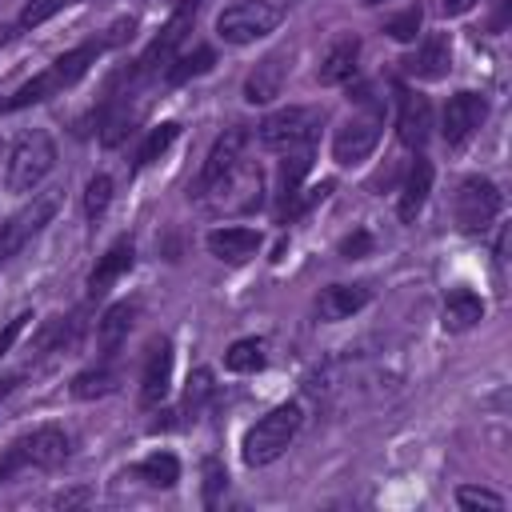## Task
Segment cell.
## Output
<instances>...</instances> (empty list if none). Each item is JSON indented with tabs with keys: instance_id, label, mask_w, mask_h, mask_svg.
<instances>
[{
	"instance_id": "31",
	"label": "cell",
	"mask_w": 512,
	"mask_h": 512,
	"mask_svg": "<svg viewBox=\"0 0 512 512\" xmlns=\"http://www.w3.org/2000/svg\"><path fill=\"white\" fill-rule=\"evenodd\" d=\"M420 24H424V8L420 4H408L400 16H392L388 24H384V32L392 36V40H400V44H408V40H416V32H420Z\"/></svg>"
},
{
	"instance_id": "32",
	"label": "cell",
	"mask_w": 512,
	"mask_h": 512,
	"mask_svg": "<svg viewBox=\"0 0 512 512\" xmlns=\"http://www.w3.org/2000/svg\"><path fill=\"white\" fill-rule=\"evenodd\" d=\"M456 504H460V508H488V512H500V508H504V496L492 492V488H480V484H460V488H456Z\"/></svg>"
},
{
	"instance_id": "16",
	"label": "cell",
	"mask_w": 512,
	"mask_h": 512,
	"mask_svg": "<svg viewBox=\"0 0 512 512\" xmlns=\"http://www.w3.org/2000/svg\"><path fill=\"white\" fill-rule=\"evenodd\" d=\"M396 136L404 148H424L432 136V104L420 92H400V116H396Z\"/></svg>"
},
{
	"instance_id": "11",
	"label": "cell",
	"mask_w": 512,
	"mask_h": 512,
	"mask_svg": "<svg viewBox=\"0 0 512 512\" xmlns=\"http://www.w3.org/2000/svg\"><path fill=\"white\" fill-rule=\"evenodd\" d=\"M488 120V100L480 96V92H456L448 104H444V144L448 148H464L476 132H480V124Z\"/></svg>"
},
{
	"instance_id": "28",
	"label": "cell",
	"mask_w": 512,
	"mask_h": 512,
	"mask_svg": "<svg viewBox=\"0 0 512 512\" xmlns=\"http://www.w3.org/2000/svg\"><path fill=\"white\" fill-rule=\"evenodd\" d=\"M308 168H312V144L288 148V160L280 164V196H284V200H288L292 192H300V180L308 176Z\"/></svg>"
},
{
	"instance_id": "37",
	"label": "cell",
	"mask_w": 512,
	"mask_h": 512,
	"mask_svg": "<svg viewBox=\"0 0 512 512\" xmlns=\"http://www.w3.org/2000/svg\"><path fill=\"white\" fill-rule=\"evenodd\" d=\"M92 492L88 488H68V492H56L52 496V508H76V504H88Z\"/></svg>"
},
{
	"instance_id": "1",
	"label": "cell",
	"mask_w": 512,
	"mask_h": 512,
	"mask_svg": "<svg viewBox=\"0 0 512 512\" xmlns=\"http://www.w3.org/2000/svg\"><path fill=\"white\" fill-rule=\"evenodd\" d=\"M300 424H304V408H300L296 400H284V404L268 408V412L244 432V444H240L244 464H248V468H264V464L280 460V456L288 452V444L296 440Z\"/></svg>"
},
{
	"instance_id": "35",
	"label": "cell",
	"mask_w": 512,
	"mask_h": 512,
	"mask_svg": "<svg viewBox=\"0 0 512 512\" xmlns=\"http://www.w3.org/2000/svg\"><path fill=\"white\" fill-rule=\"evenodd\" d=\"M224 488H228V472H224V464L216 456H208L204 460V504L216 508V500H220Z\"/></svg>"
},
{
	"instance_id": "24",
	"label": "cell",
	"mask_w": 512,
	"mask_h": 512,
	"mask_svg": "<svg viewBox=\"0 0 512 512\" xmlns=\"http://www.w3.org/2000/svg\"><path fill=\"white\" fill-rule=\"evenodd\" d=\"M116 384H120V376H116L112 360L104 356L96 368H84V372L72 380V396H76V400H96V396L116 392Z\"/></svg>"
},
{
	"instance_id": "17",
	"label": "cell",
	"mask_w": 512,
	"mask_h": 512,
	"mask_svg": "<svg viewBox=\"0 0 512 512\" xmlns=\"http://www.w3.org/2000/svg\"><path fill=\"white\" fill-rule=\"evenodd\" d=\"M356 60H360V36H352V32H344V36H336L332 44H328V52H324V60H320V68H316V80L320 84H348L352 76H356Z\"/></svg>"
},
{
	"instance_id": "20",
	"label": "cell",
	"mask_w": 512,
	"mask_h": 512,
	"mask_svg": "<svg viewBox=\"0 0 512 512\" xmlns=\"http://www.w3.org/2000/svg\"><path fill=\"white\" fill-rule=\"evenodd\" d=\"M100 52H108V44L96 36V40H84V44H76L72 52H64L60 60H52V68H48V76H52V84H56V92L60 88H72L92 64H96V56Z\"/></svg>"
},
{
	"instance_id": "22",
	"label": "cell",
	"mask_w": 512,
	"mask_h": 512,
	"mask_svg": "<svg viewBox=\"0 0 512 512\" xmlns=\"http://www.w3.org/2000/svg\"><path fill=\"white\" fill-rule=\"evenodd\" d=\"M480 320H484V300L476 292H468V288L448 292V300H444V328L448 332H468Z\"/></svg>"
},
{
	"instance_id": "33",
	"label": "cell",
	"mask_w": 512,
	"mask_h": 512,
	"mask_svg": "<svg viewBox=\"0 0 512 512\" xmlns=\"http://www.w3.org/2000/svg\"><path fill=\"white\" fill-rule=\"evenodd\" d=\"M212 396V372L208 368H196L192 376H188V392H184V412L188 416H196L200 408H204V400Z\"/></svg>"
},
{
	"instance_id": "36",
	"label": "cell",
	"mask_w": 512,
	"mask_h": 512,
	"mask_svg": "<svg viewBox=\"0 0 512 512\" xmlns=\"http://www.w3.org/2000/svg\"><path fill=\"white\" fill-rule=\"evenodd\" d=\"M28 320H32V312H20V316H12L4 328H0V356H8L12 352V344L24 336V328H28Z\"/></svg>"
},
{
	"instance_id": "30",
	"label": "cell",
	"mask_w": 512,
	"mask_h": 512,
	"mask_svg": "<svg viewBox=\"0 0 512 512\" xmlns=\"http://www.w3.org/2000/svg\"><path fill=\"white\" fill-rule=\"evenodd\" d=\"M108 204H112V176L96 172V176L84 184V212H88L92 220H100V216L108 212Z\"/></svg>"
},
{
	"instance_id": "41",
	"label": "cell",
	"mask_w": 512,
	"mask_h": 512,
	"mask_svg": "<svg viewBox=\"0 0 512 512\" xmlns=\"http://www.w3.org/2000/svg\"><path fill=\"white\" fill-rule=\"evenodd\" d=\"M364 4H384V0H364Z\"/></svg>"
},
{
	"instance_id": "9",
	"label": "cell",
	"mask_w": 512,
	"mask_h": 512,
	"mask_svg": "<svg viewBox=\"0 0 512 512\" xmlns=\"http://www.w3.org/2000/svg\"><path fill=\"white\" fill-rule=\"evenodd\" d=\"M244 148H248V128H244V124L224 128V132L212 140V148H208V156H204V164H200L196 196H208V192L244 160Z\"/></svg>"
},
{
	"instance_id": "39",
	"label": "cell",
	"mask_w": 512,
	"mask_h": 512,
	"mask_svg": "<svg viewBox=\"0 0 512 512\" xmlns=\"http://www.w3.org/2000/svg\"><path fill=\"white\" fill-rule=\"evenodd\" d=\"M476 4H480V0H440V12H444V16H464V12L476 8Z\"/></svg>"
},
{
	"instance_id": "13",
	"label": "cell",
	"mask_w": 512,
	"mask_h": 512,
	"mask_svg": "<svg viewBox=\"0 0 512 512\" xmlns=\"http://www.w3.org/2000/svg\"><path fill=\"white\" fill-rule=\"evenodd\" d=\"M168 392H172V344L152 340L144 356V372H140V404L156 408L168 400Z\"/></svg>"
},
{
	"instance_id": "7",
	"label": "cell",
	"mask_w": 512,
	"mask_h": 512,
	"mask_svg": "<svg viewBox=\"0 0 512 512\" xmlns=\"http://www.w3.org/2000/svg\"><path fill=\"white\" fill-rule=\"evenodd\" d=\"M452 208H456V224L464 232H484L500 216L504 196L488 176H464L460 188H456V204Z\"/></svg>"
},
{
	"instance_id": "38",
	"label": "cell",
	"mask_w": 512,
	"mask_h": 512,
	"mask_svg": "<svg viewBox=\"0 0 512 512\" xmlns=\"http://www.w3.org/2000/svg\"><path fill=\"white\" fill-rule=\"evenodd\" d=\"M372 248V240H368V232H356V236H348V240H340V256L344 260H352V256H360V252H368Z\"/></svg>"
},
{
	"instance_id": "25",
	"label": "cell",
	"mask_w": 512,
	"mask_h": 512,
	"mask_svg": "<svg viewBox=\"0 0 512 512\" xmlns=\"http://www.w3.org/2000/svg\"><path fill=\"white\" fill-rule=\"evenodd\" d=\"M132 472H136L144 484H152V488H172V484L180 480V460H176L172 452H152V456H144Z\"/></svg>"
},
{
	"instance_id": "4",
	"label": "cell",
	"mask_w": 512,
	"mask_h": 512,
	"mask_svg": "<svg viewBox=\"0 0 512 512\" xmlns=\"http://www.w3.org/2000/svg\"><path fill=\"white\" fill-rule=\"evenodd\" d=\"M280 20H284L280 0H232L216 16V36L224 44L240 48V44H252V40H264L268 32H276Z\"/></svg>"
},
{
	"instance_id": "2",
	"label": "cell",
	"mask_w": 512,
	"mask_h": 512,
	"mask_svg": "<svg viewBox=\"0 0 512 512\" xmlns=\"http://www.w3.org/2000/svg\"><path fill=\"white\" fill-rule=\"evenodd\" d=\"M68 452H72V436H68L60 424H40V428L16 436V440L4 448V456H0V484L12 480V476L24 472V468L52 472V468H60V464L68 460Z\"/></svg>"
},
{
	"instance_id": "12",
	"label": "cell",
	"mask_w": 512,
	"mask_h": 512,
	"mask_svg": "<svg viewBox=\"0 0 512 512\" xmlns=\"http://www.w3.org/2000/svg\"><path fill=\"white\" fill-rule=\"evenodd\" d=\"M292 72V48H276L256 60V68L244 76V100L248 104H272L284 92V80Z\"/></svg>"
},
{
	"instance_id": "40",
	"label": "cell",
	"mask_w": 512,
	"mask_h": 512,
	"mask_svg": "<svg viewBox=\"0 0 512 512\" xmlns=\"http://www.w3.org/2000/svg\"><path fill=\"white\" fill-rule=\"evenodd\" d=\"M8 36H12V28H0V44H4V40H8Z\"/></svg>"
},
{
	"instance_id": "27",
	"label": "cell",
	"mask_w": 512,
	"mask_h": 512,
	"mask_svg": "<svg viewBox=\"0 0 512 512\" xmlns=\"http://www.w3.org/2000/svg\"><path fill=\"white\" fill-rule=\"evenodd\" d=\"M264 340H256V336H244V340H236L228 352H224V368L228 372H260L264 368Z\"/></svg>"
},
{
	"instance_id": "10",
	"label": "cell",
	"mask_w": 512,
	"mask_h": 512,
	"mask_svg": "<svg viewBox=\"0 0 512 512\" xmlns=\"http://www.w3.org/2000/svg\"><path fill=\"white\" fill-rule=\"evenodd\" d=\"M52 216H56V196H52V192H44V196H36L32 204H24L20 212H12V216L0 224V264H8Z\"/></svg>"
},
{
	"instance_id": "18",
	"label": "cell",
	"mask_w": 512,
	"mask_h": 512,
	"mask_svg": "<svg viewBox=\"0 0 512 512\" xmlns=\"http://www.w3.org/2000/svg\"><path fill=\"white\" fill-rule=\"evenodd\" d=\"M428 192H432V164L424 156H416L408 176H404V188H400V200H396V216L404 224H416V216L428 204Z\"/></svg>"
},
{
	"instance_id": "5",
	"label": "cell",
	"mask_w": 512,
	"mask_h": 512,
	"mask_svg": "<svg viewBox=\"0 0 512 512\" xmlns=\"http://www.w3.org/2000/svg\"><path fill=\"white\" fill-rule=\"evenodd\" d=\"M324 124V112L320 108H308V104H288V108H276L272 116H264L260 124V144L264 148H276V152H288V148H304L316 140Z\"/></svg>"
},
{
	"instance_id": "21",
	"label": "cell",
	"mask_w": 512,
	"mask_h": 512,
	"mask_svg": "<svg viewBox=\"0 0 512 512\" xmlns=\"http://www.w3.org/2000/svg\"><path fill=\"white\" fill-rule=\"evenodd\" d=\"M132 260H136L132 240H116V244L96 260V268H92V276H88V296H104V292L132 268Z\"/></svg>"
},
{
	"instance_id": "19",
	"label": "cell",
	"mask_w": 512,
	"mask_h": 512,
	"mask_svg": "<svg viewBox=\"0 0 512 512\" xmlns=\"http://www.w3.org/2000/svg\"><path fill=\"white\" fill-rule=\"evenodd\" d=\"M368 300H372V292H368L364 284H328V288L316 296V312H320V320L336 324V320L356 316Z\"/></svg>"
},
{
	"instance_id": "15",
	"label": "cell",
	"mask_w": 512,
	"mask_h": 512,
	"mask_svg": "<svg viewBox=\"0 0 512 512\" xmlns=\"http://www.w3.org/2000/svg\"><path fill=\"white\" fill-rule=\"evenodd\" d=\"M448 68H452V40H448V32L424 36V44L404 60V72L416 76V80H440V76H448Z\"/></svg>"
},
{
	"instance_id": "8",
	"label": "cell",
	"mask_w": 512,
	"mask_h": 512,
	"mask_svg": "<svg viewBox=\"0 0 512 512\" xmlns=\"http://www.w3.org/2000/svg\"><path fill=\"white\" fill-rule=\"evenodd\" d=\"M196 12H200V0H180V8L168 16V24L160 28V36H156V40L144 48V56L136 60V76H148V72H160V68H168V64H172L176 48H180V44H184V36L192 32Z\"/></svg>"
},
{
	"instance_id": "23",
	"label": "cell",
	"mask_w": 512,
	"mask_h": 512,
	"mask_svg": "<svg viewBox=\"0 0 512 512\" xmlns=\"http://www.w3.org/2000/svg\"><path fill=\"white\" fill-rule=\"evenodd\" d=\"M132 316H136V304H128V300L112 304V308L100 316V324H96V340H100L104 356H112V352L124 344V336H128V328H132Z\"/></svg>"
},
{
	"instance_id": "26",
	"label": "cell",
	"mask_w": 512,
	"mask_h": 512,
	"mask_svg": "<svg viewBox=\"0 0 512 512\" xmlns=\"http://www.w3.org/2000/svg\"><path fill=\"white\" fill-rule=\"evenodd\" d=\"M212 60H216V56H212V48H204V44H200V48H192V52H184V56H172V64L164 68V80H168V84H188L192 76L208 72V68H212Z\"/></svg>"
},
{
	"instance_id": "42",
	"label": "cell",
	"mask_w": 512,
	"mask_h": 512,
	"mask_svg": "<svg viewBox=\"0 0 512 512\" xmlns=\"http://www.w3.org/2000/svg\"><path fill=\"white\" fill-rule=\"evenodd\" d=\"M76 4H80V0H76Z\"/></svg>"
},
{
	"instance_id": "6",
	"label": "cell",
	"mask_w": 512,
	"mask_h": 512,
	"mask_svg": "<svg viewBox=\"0 0 512 512\" xmlns=\"http://www.w3.org/2000/svg\"><path fill=\"white\" fill-rule=\"evenodd\" d=\"M380 132H384V112H380L376 104H368L364 112H352V116L336 128V136H332V160L344 164V168L368 160L372 148L380 144Z\"/></svg>"
},
{
	"instance_id": "34",
	"label": "cell",
	"mask_w": 512,
	"mask_h": 512,
	"mask_svg": "<svg viewBox=\"0 0 512 512\" xmlns=\"http://www.w3.org/2000/svg\"><path fill=\"white\" fill-rule=\"evenodd\" d=\"M68 4H76V0H28L24 12H20V28H40L44 20H52Z\"/></svg>"
},
{
	"instance_id": "3",
	"label": "cell",
	"mask_w": 512,
	"mask_h": 512,
	"mask_svg": "<svg viewBox=\"0 0 512 512\" xmlns=\"http://www.w3.org/2000/svg\"><path fill=\"white\" fill-rule=\"evenodd\" d=\"M52 168H56V140H52V132L32 128L12 144L8 160H4V188L8 192H32V188H40V180Z\"/></svg>"
},
{
	"instance_id": "29",
	"label": "cell",
	"mask_w": 512,
	"mask_h": 512,
	"mask_svg": "<svg viewBox=\"0 0 512 512\" xmlns=\"http://www.w3.org/2000/svg\"><path fill=\"white\" fill-rule=\"evenodd\" d=\"M180 136V124L176 120H164L160 128H152L148 136H144V144H140V152H136V168H148L152 160H160L168 148H172V140Z\"/></svg>"
},
{
	"instance_id": "14",
	"label": "cell",
	"mask_w": 512,
	"mask_h": 512,
	"mask_svg": "<svg viewBox=\"0 0 512 512\" xmlns=\"http://www.w3.org/2000/svg\"><path fill=\"white\" fill-rule=\"evenodd\" d=\"M204 244H208V252H212L216 260H224V264H244V260H252V256L260 252L264 236H260L256 228H244V224H224V228H212V232L204 236Z\"/></svg>"
}]
</instances>
